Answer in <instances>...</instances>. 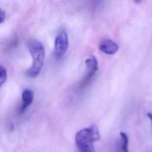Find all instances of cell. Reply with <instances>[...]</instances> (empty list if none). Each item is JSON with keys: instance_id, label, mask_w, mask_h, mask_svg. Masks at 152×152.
Segmentation results:
<instances>
[{"instance_id": "6", "label": "cell", "mask_w": 152, "mask_h": 152, "mask_svg": "<svg viewBox=\"0 0 152 152\" xmlns=\"http://www.w3.org/2000/svg\"><path fill=\"white\" fill-rule=\"evenodd\" d=\"M34 99V92L29 89L26 88L23 90L21 94V105L20 109V113H23L26 108L29 106L33 102Z\"/></svg>"}, {"instance_id": "9", "label": "cell", "mask_w": 152, "mask_h": 152, "mask_svg": "<svg viewBox=\"0 0 152 152\" xmlns=\"http://www.w3.org/2000/svg\"><path fill=\"white\" fill-rule=\"evenodd\" d=\"M5 12L2 10H1V12H0V23H3V21L5 20Z\"/></svg>"}, {"instance_id": "5", "label": "cell", "mask_w": 152, "mask_h": 152, "mask_svg": "<svg viewBox=\"0 0 152 152\" xmlns=\"http://www.w3.org/2000/svg\"><path fill=\"white\" fill-rule=\"evenodd\" d=\"M99 49L106 54L114 55L118 52L119 46L114 41L109 39H105L99 43Z\"/></svg>"}, {"instance_id": "8", "label": "cell", "mask_w": 152, "mask_h": 152, "mask_svg": "<svg viewBox=\"0 0 152 152\" xmlns=\"http://www.w3.org/2000/svg\"><path fill=\"white\" fill-rule=\"evenodd\" d=\"M7 69L3 66H1L0 67V84L2 86L7 80Z\"/></svg>"}, {"instance_id": "2", "label": "cell", "mask_w": 152, "mask_h": 152, "mask_svg": "<svg viewBox=\"0 0 152 152\" xmlns=\"http://www.w3.org/2000/svg\"><path fill=\"white\" fill-rule=\"evenodd\" d=\"M100 139V134L96 125L83 128L75 135V144L80 152H94V142Z\"/></svg>"}, {"instance_id": "10", "label": "cell", "mask_w": 152, "mask_h": 152, "mask_svg": "<svg viewBox=\"0 0 152 152\" xmlns=\"http://www.w3.org/2000/svg\"><path fill=\"white\" fill-rule=\"evenodd\" d=\"M147 116L150 119V120L151 121V125H152V113H147Z\"/></svg>"}, {"instance_id": "4", "label": "cell", "mask_w": 152, "mask_h": 152, "mask_svg": "<svg viewBox=\"0 0 152 152\" xmlns=\"http://www.w3.org/2000/svg\"><path fill=\"white\" fill-rule=\"evenodd\" d=\"M85 63L86 66V74L82 80L81 86L86 85L91 80L98 69V61L96 56L93 55L87 58L85 61Z\"/></svg>"}, {"instance_id": "1", "label": "cell", "mask_w": 152, "mask_h": 152, "mask_svg": "<svg viewBox=\"0 0 152 152\" xmlns=\"http://www.w3.org/2000/svg\"><path fill=\"white\" fill-rule=\"evenodd\" d=\"M27 47L33 62L31 66L27 71V75L33 78L36 77L42 70L45 58V50L42 42L35 39L29 40Z\"/></svg>"}, {"instance_id": "7", "label": "cell", "mask_w": 152, "mask_h": 152, "mask_svg": "<svg viewBox=\"0 0 152 152\" xmlns=\"http://www.w3.org/2000/svg\"><path fill=\"white\" fill-rule=\"evenodd\" d=\"M121 139L116 146V152H129L128 151V137L124 132L120 133Z\"/></svg>"}, {"instance_id": "3", "label": "cell", "mask_w": 152, "mask_h": 152, "mask_svg": "<svg viewBox=\"0 0 152 152\" xmlns=\"http://www.w3.org/2000/svg\"><path fill=\"white\" fill-rule=\"evenodd\" d=\"M69 45V39L67 32L59 31L56 34L54 43V56L58 60L61 59L66 53Z\"/></svg>"}]
</instances>
